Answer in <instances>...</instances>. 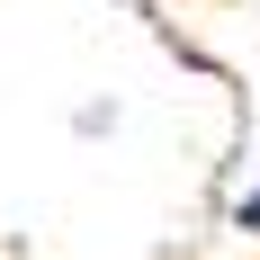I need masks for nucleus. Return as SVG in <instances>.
<instances>
[{
    "instance_id": "1",
    "label": "nucleus",
    "mask_w": 260,
    "mask_h": 260,
    "mask_svg": "<svg viewBox=\"0 0 260 260\" xmlns=\"http://www.w3.org/2000/svg\"><path fill=\"white\" fill-rule=\"evenodd\" d=\"M234 224H242V234L260 242V188H242V207H234Z\"/></svg>"
}]
</instances>
